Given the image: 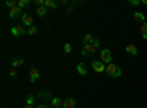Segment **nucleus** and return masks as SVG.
Instances as JSON below:
<instances>
[{"label": "nucleus", "instance_id": "obj_27", "mask_svg": "<svg viewBox=\"0 0 147 108\" xmlns=\"http://www.w3.org/2000/svg\"><path fill=\"white\" fill-rule=\"evenodd\" d=\"M131 6H138L140 5V0H129V2H128Z\"/></svg>", "mask_w": 147, "mask_h": 108}, {"label": "nucleus", "instance_id": "obj_15", "mask_svg": "<svg viewBox=\"0 0 147 108\" xmlns=\"http://www.w3.org/2000/svg\"><path fill=\"white\" fill-rule=\"evenodd\" d=\"M44 7H47V9H56L57 3L53 2V0H46V2H44Z\"/></svg>", "mask_w": 147, "mask_h": 108}, {"label": "nucleus", "instance_id": "obj_16", "mask_svg": "<svg viewBox=\"0 0 147 108\" xmlns=\"http://www.w3.org/2000/svg\"><path fill=\"white\" fill-rule=\"evenodd\" d=\"M24 64V60L22 58H19V57H16V58H13L12 60V67H19V66H22Z\"/></svg>", "mask_w": 147, "mask_h": 108}, {"label": "nucleus", "instance_id": "obj_14", "mask_svg": "<svg viewBox=\"0 0 147 108\" xmlns=\"http://www.w3.org/2000/svg\"><path fill=\"white\" fill-rule=\"evenodd\" d=\"M38 98L40 99H43V101H46V99H50L52 98V93L50 92H49V91H46V92H38Z\"/></svg>", "mask_w": 147, "mask_h": 108}, {"label": "nucleus", "instance_id": "obj_29", "mask_svg": "<svg viewBox=\"0 0 147 108\" xmlns=\"http://www.w3.org/2000/svg\"><path fill=\"white\" fill-rule=\"evenodd\" d=\"M24 108H34V107H32V105H25Z\"/></svg>", "mask_w": 147, "mask_h": 108}, {"label": "nucleus", "instance_id": "obj_21", "mask_svg": "<svg viewBox=\"0 0 147 108\" xmlns=\"http://www.w3.org/2000/svg\"><path fill=\"white\" fill-rule=\"evenodd\" d=\"M6 6H7L9 9H13V7L18 6V2H15V0H7V2H6Z\"/></svg>", "mask_w": 147, "mask_h": 108}, {"label": "nucleus", "instance_id": "obj_13", "mask_svg": "<svg viewBox=\"0 0 147 108\" xmlns=\"http://www.w3.org/2000/svg\"><path fill=\"white\" fill-rule=\"evenodd\" d=\"M94 41H96V40H94V37H93L91 34H85V35H84V38H82L84 45H85V44H93Z\"/></svg>", "mask_w": 147, "mask_h": 108}, {"label": "nucleus", "instance_id": "obj_1", "mask_svg": "<svg viewBox=\"0 0 147 108\" xmlns=\"http://www.w3.org/2000/svg\"><path fill=\"white\" fill-rule=\"evenodd\" d=\"M100 45V41L99 40H96L93 44H85L84 47H82V56L84 57H90V56H93L94 53H96V50H97V47Z\"/></svg>", "mask_w": 147, "mask_h": 108}, {"label": "nucleus", "instance_id": "obj_18", "mask_svg": "<svg viewBox=\"0 0 147 108\" xmlns=\"http://www.w3.org/2000/svg\"><path fill=\"white\" fill-rule=\"evenodd\" d=\"M140 34H141V37H143L144 40H147V22H144L143 25H141V28H140Z\"/></svg>", "mask_w": 147, "mask_h": 108}, {"label": "nucleus", "instance_id": "obj_19", "mask_svg": "<svg viewBox=\"0 0 147 108\" xmlns=\"http://www.w3.org/2000/svg\"><path fill=\"white\" fill-rule=\"evenodd\" d=\"M46 13H47V7H44V6L37 7V15H38V16H44Z\"/></svg>", "mask_w": 147, "mask_h": 108}, {"label": "nucleus", "instance_id": "obj_9", "mask_svg": "<svg viewBox=\"0 0 147 108\" xmlns=\"http://www.w3.org/2000/svg\"><path fill=\"white\" fill-rule=\"evenodd\" d=\"M75 105H77V101L74 98H66L63 101V108H75Z\"/></svg>", "mask_w": 147, "mask_h": 108}, {"label": "nucleus", "instance_id": "obj_5", "mask_svg": "<svg viewBox=\"0 0 147 108\" xmlns=\"http://www.w3.org/2000/svg\"><path fill=\"white\" fill-rule=\"evenodd\" d=\"M12 35L13 37H22V35H25V29H24V27L21 23H18V25H15L12 28Z\"/></svg>", "mask_w": 147, "mask_h": 108}, {"label": "nucleus", "instance_id": "obj_23", "mask_svg": "<svg viewBox=\"0 0 147 108\" xmlns=\"http://www.w3.org/2000/svg\"><path fill=\"white\" fill-rule=\"evenodd\" d=\"M63 50H65V53H66V54H69V53H71V51H72V45H71V44H68V42H66V44H65V45H63Z\"/></svg>", "mask_w": 147, "mask_h": 108}, {"label": "nucleus", "instance_id": "obj_7", "mask_svg": "<svg viewBox=\"0 0 147 108\" xmlns=\"http://www.w3.org/2000/svg\"><path fill=\"white\" fill-rule=\"evenodd\" d=\"M21 16V7H13V9H9V18L10 19H16Z\"/></svg>", "mask_w": 147, "mask_h": 108}, {"label": "nucleus", "instance_id": "obj_30", "mask_svg": "<svg viewBox=\"0 0 147 108\" xmlns=\"http://www.w3.org/2000/svg\"><path fill=\"white\" fill-rule=\"evenodd\" d=\"M143 5H146V6H147V0H143Z\"/></svg>", "mask_w": 147, "mask_h": 108}, {"label": "nucleus", "instance_id": "obj_6", "mask_svg": "<svg viewBox=\"0 0 147 108\" xmlns=\"http://www.w3.org/2000/svg\"><path fill=\"white\" fill-rule=\"evenodd\" d=\"M30 79H31L32 83L38 80V79H40V70L35 69V67H32V69L30 70Z\"/></svg>", "mask_w": 147, "mask_h": 108}, {"label": "nucleus", "instance_id": "obj_24", "mask_svg": "<svg viewBox=\"0 0 147 108\" xmlns=\"http://www.w3.org/2000/svg\"><path fill=\"white\" fill-rule=\"evenodd\" d=\"M44 2H46V0H32V3L34 5H37V6H44Z\"/></svg>", "mask_w": 147, "mask_h": 108}, {"label": "nucleus", "instance_id": "obj_17", "mask_svg": "<svg viewBox=\"0 0 147 108\" xmlns=\"http://www.w3.org/2000/svg\"><path fill=\"white\" fill-rule=\"evenodd\" d=\"M134 19H136L137 22H143V23H144V21H146V16L141 13V12H136V13H134Z\"/></svg>", "mask_w": 147, "mask_h": 108}, {"label": "nucleus", "instance_id": "obj_3", "mask_svg": "<svg viewBox=\"0 0 147 108\" xmlns=\"http://www.w3.org/2000/svg\"><path fill=\"white\" fill-rule=\"evenodd\" d=\"M91 67H93L94 72H97V73L106 72V66H105V63L102 62V60H93V62H91Z\"/></svg>", "mask_w": 147, "mask_h": 108}, {"label": "nucleus", "instance_id": "obj_26", "mask_svg": "<svg viewBox=\"0 0 147 108\" xmlns=\"http://www.w3.org/2000/svg\"><path fill=\"white\" fill-rule=\"evenodd\" d=\"M9 75H10L12 78H15V76H16V69H15V67H12V69L9 70Z\"/></svg>", "mask_w": 147, "mask_h": 108}, {"label": "nucleus", "instance_id": "obj_4", "mask_svg": "<svg viewBox=\"0 0 147 108\" xmlns=\"http://www.w3.org/2000/svg\"><path fill=\"white\" fill-rule=\"evenodd\" d=\"M100 57H102V62H103L105 64H106V63L110 64V62H112V51L107 50V48H105V50H102Z\"/></svg>", "mask_w": 147, "mask_h": 108}, {"label": "nucleus", "instance_id": "obj_20", "mask_svg": "<svg viewBox=\"0 0 147 108\" xmlns=\"http://www.w3.org/2000/svg\"><path fill=\"white\" fill-rule=\"evenodd\" d=\"M30 3H31V0H19V2H18V7L24 9V7H27Z\"/></svg>", "mask_w": 147, "mask_h": 108}, {"label": "nucleus", "instance_id": "obj_2", "mask_svg": "<svg viewBox=\"0 0 147 108\" xmlns=\"http://www.w3.org/2000/svg\"><path fill=\"white\" fill-rule=\"evenodd\" d=\"M106 73H107L110 78H121V76H122V70H121L119 66L110 63V64L106 66Z\"/></svg>", "mask_w": 147, "mask_h": 108}, {"label": "nucleus", "instance_id": "obj_25", "mask_svg": "<svg viewBox=\"0 0 147 108\" xmlns=\"http://www.w3.org/2000/svg\"><path fill=\"white\" fill-rule=\"evenodd\" d=\"M37 31H38V29H37L35 27H31V28L28 29V34H30V35H34V34H37Z\"/></svg>", "mask_w": 147, "mask_h": 108}, {"label": "nucleus", "instance_id": "obj_11", "mask_svg": "<svg viewBox=\"0 0 147 108\" xmlns=\"http://www.w3.org/2000/svg\"><path fill=\"white\" fill-rule=\"evenodd\" d=\"M77 70H78V73L81 75V76H85V75H87V66H85L84 63H78L77 64Z\"/></svg>", "mask_w": 147, "mask_h": 108}, {"label": "nucleus", "instance_id": "obj_22", "mask_svg": "<svg viewBox=\"0 0 147 108\" xmlns=\"http://www.w3.org/2000/svg\"><path fill=\"white\" fill-rule=\"evenodd\" d=\"M34 101H35V98L32 95H28L27 97V105H34Z\"/></svg>", "mask_w": 147, "mask_h": 108}, {"label": "nucleus", "instance_id": "obj_12", "mask_svg": "<svg viewBox=\"0 0 147 108\" xmlns=\"http://www.w3.org/2000/svg\"><path fill=\"white\" fill-rule=\"evenodd\" d=\"M52 105H53L55 108H63V101L60 99L59 97H56V98H52Z\"/></svg>", "mask_w": 147, "mask_h": 108}, {"label": "nucleus", "instance_id": "obj_28", "mask_svg": "<svg viewBox=\"0 0 147 108\" xmlns=\"http://www.w3.org/2000/svg\"><path fill=\"white\" fill-rule=\"evenodd\" d=\"M37 108H50V107H49V105H46V104H41V105H38Z\"/></svg>", "mask_w": 147, "mask_h": 108}, {"label": "nucleus", "instance_id": "obj_10", "mask_svg": "<svg viewBox=\"0 0 147 108\" xmlns=\"http://www.w3.org/2000/svg\"><path fill=\"white\" fill-rule=\"evenodd\" d=\"M127 53L129 56H137L138 54V48L134 44H129V45H127Z\"/></svg>", "mask_w": 147, "mask_h": 108}, {"label": "nucleus", "instance_id": "obj_8", "mask_svg": "<svg viewBox=\"0 0 147 108\" xmlns=\"http://www.w3.org/2000/svg\"><path fill=\"white\" fill-rule=\"evenodd\" d=\"M22 23L24 25H27V27H32V18H31V15H28V13H24L22 15Z\"/></svg>", "mask_w": 147, "mask_h": 108}]
</instances>
